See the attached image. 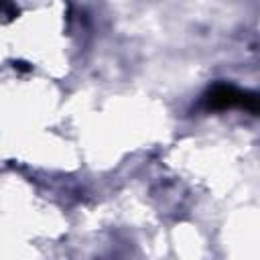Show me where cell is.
Masks as SVG:
<instances>
[{"label": "cell", "instance_id": "6da1fadb", "mask_svg": "<svg viewBox=\"0 0 260 260\" xmlns=\"http://www.w3.org/2000/svg\"><path fill=\"white\" fill-rule=\"evenodd\" d=\"M205 106L209 110H228V108H244L252 114L258 112V98L254 93H248V91H240L238 87L234 85H228V83H217L213 85L205 98H203Z\"/></svg>", "mask_w": 260, "mask_h": 260}]
</instances>
